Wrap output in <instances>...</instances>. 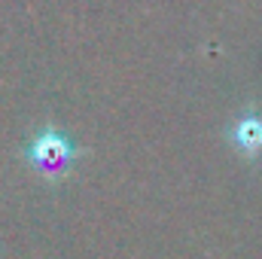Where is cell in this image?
<instances>
[{
    "label": "cell",
    "instance_id": "cell-1",
    "mask_svg": "<svg viewBox=\"0 0 262 259\" xmlns=\"http://www.w3.org/2000/svg\"><path fill=\"white\" fill-rule=\"evenodd\" d=\"M34 159H37V165H43L49 171H61L67 165V143L58 134H46L34 143Z\"/></svg>",
    "mask_w": 262,
    "mask_h": 259
},
{
    "label": "cell",
    "instance_id": "cell-2",
    "mask_svg": "<svg viewBox=\"0 0 262 259\" xmlns=\"http://www.w3.org/2000/svg\"><path fill=\"white\" fill-rule=\"evenodd\" d=\"M238 143L247 146V149H256L262 143V122H256V119L241 122V125H238Z\"/></svg>",
    "mask_w": 262,
    "mask_h": 259
}]
</instances>
